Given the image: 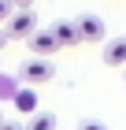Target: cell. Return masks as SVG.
<instances>
[{
  "mask_svg": "<svg viewBox=\"0 0 126 130\" xmlns=\"http://www.w3.org/2000/svg\"><path fill=\"white\" fill-rule=\"evenodd\" d=\"M78 34H82V41H104V19L100 15H93V11H85V15H78Z\"/></svg>",
  "mask_w": 126,
  "mask_h": 130,
  "instance_id": "277c9868",
  "label": "cell"
},
{
  "mask_svg": "<svg viewBox=\"0 0 126 130\" xmlns=\"http://www.w3.org/2000/svg\"><path fill=\"white\" fill-rule=\"evenodd\" d=\"M30 126H33V130H52V126H56V115H48V111H37V115L30 119Z\"/></svg>",
  "mask_w": 126,
  "mask_h": 130,
  "instance_id": "ba28073f",
  "label": "cell"
},
{
  "mask_svg": "<svg viewBox=\"0 0 126 130\" xmlns=\"http://www.w3.org/2000/svg\"><path fill=\"white\" fill-rule=\"evenodd\" d=\"M33 108H37V93H33V86L15 89V111H33Z\"/></svg>",
  "mask_w": 126,
  "mask_h": 130,
  "instance_id": "52a82bcc",
  "label": "cell"
},
{
  "mask_svg": "<svg viewBox=\"0 0 126 130\" xmlns=\"http://www.w3.org/2000/svg\"><path fill=\"white\" fill-rule=\"evenodd\" d=\"M4 45H8V34H4V30H0V48H4Z\"/></svg>",
  "mask_w": 126,
  "mask_h": 130,
  "instance_id": "8fae6325",
  "label": "cell"
},
{
  "mask_svg": "<svg viewBox=\"0 0 126 130\" xmlns=\"http://www.w3.org/2000/svg\"><path fill=\"white\" fill-rule=\"evenodd\" d=\"M11 11H15V0H0V22H8Z\"/></svg>",
  "mask_w": 126,
  "mask_h": 130,
  "instance_id": "9c48e42d",
  "label": "cell"
},
{
  "mask_svg": "<svg viewBox=\"0 0 126 130\" xmlns=\"http://www.w3.org/2000/svg\"><path fill=\"white\" fill-rule=\"evenodd\" d=\"M33 30H37V15H33L30 8H15V11L8 15V26H4V34L15 37V41H26Z\"/></svg>",
  "mask_w": 126,
  "mask_h": 130,
  "instance_id": "6da1fadb",
  "label": "cell"
},
{
  "mask_svg": "<svg viewBox=\"0 0 126 130\" xmlns=\"http://www.w3.org/2000/svg\"><path fill=\"white\" fill-rule=\"evenodd\" d=\"M52 34L59 37V45H78V41H82L74 19H56V22H52Z\"/></svg>",
  "mask_w": 126,
  "mask_h": 130,
  "instance_id": "5b68a950",
  "label": "cell"
},
{
  "mask_svg": "<svg viewBox=\"0 0 126 130\" xmlns=\"http://www.w3.org/2000/svg\"><path fill=\"white\" fill-rule=\"evenodd\" d=\"M15 8H33V0H15Z\"/></svg>",
  "mask_w": 126,
  "mask_h": 130,
  "instance_id": "30bf717a",
  "label": "cell"
},
{
  "mask_svg": "<svg viewBox=\"0 0 126 130\" xmlns=\"http://www.w3.org/2000/svg\"><path fill=\"white\" fill-rule=\"evenodd\" d=\"M104 63H107V67H122V63H126V37L104 41Z\"/></svg>",
  "mask_w": 126,
  "mask_h": 130,
  "instance_id": "8992f818",
  "label": "cell"
},
{
  "mask_svg": "<svg viewBox=\"0 0 126 130\" xmlns=\"http://www.w3.org/2000/svg\"><path fill=\"white\" fill-rule=\"evenodd\" d=\"M26 45H30V52H33V56H56V52L63 48V45H59V37L52 34V26H48V30H33V34L26 37Z\"/></svg>",
  "mask_w": 126,
  "mask_h": 130,
  "instance_id": "3957f363",
  "label": "cell"
},
{
  "mask_svg": "<svg viewBox=\"0 0 126 130\" xmlns=\"http://www.w3.org/2000/svg\"><path fill=\"white\" fill-rule=\"evenodd\" d=\"M0 126H4V115H0Z\"/></svg>",
  "mask_w": 126,
  "mask_h": 130,
  "instance_id": "7c38bea8",
  "label": "cell"
},
{
  "mask_svg": "<svg viewBox=\"0 0 126 130\" xmlns=\"http://www.w3.org/2000/svg\"><path fill=\"white\" fill-rule=\"evenodd\" d=\"M52 74H56V67H52L48 56H33V60L22 63L19 71V78L26 82V86H41V82H52Z\"/></svg>",
  "mask_w": 126,
  "mask_h": 130,
  "instance_id": "7a4b0ae2",
  "label": "cell"
}]
</instances>
